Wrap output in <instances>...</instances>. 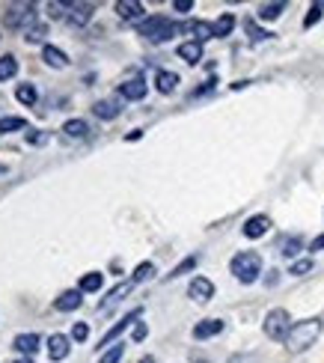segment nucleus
I'll return each mask as SVG.
<instances>
[{"label": "nucleus", "instance_id": "1", "mask_svg": "<svg viewBox=\"0 0 324 363\" xmlns=\"http://www.w3.org/2000/svg\"><path fill=\"white\" fill-rule=\"evenodd\" d=\"M324 334V322L321 319H303V322H295L286 337V349L291 354H301L306 349H313L318 342V337Z\"/></svg>", "mask_w": 324, "mask_h": 363}, {"label": "nucleus", "instance_id": "2", "mask_svg": "<svg viewBox=\"0 0 324 363\" xmlns=\"http://www.w3.org/2000/svg\"><path fill=\"white\" fill-rule=\"evenodd\" d=\"M229 271H233V277L241 283V286H250L259 280L262 274V256L256 250H241L233 256V262H229Z\"/></svg>", "mask_w": 324, "mask_h": 363}, {"label": "nucleus", "instance_id": "3", "mask_svg": "<svg viewBox=\"0 0 324 363\" xmlns=\"http://www.w3.org/2000/svg\"><path fill=\"white\" fill-rule=\"evenodd\" d=\"M179 30H181V27H179L173 18H167V15H149L146 21H140V36L149 39L152 45L169 42V39L179 33Z\"/></svg>", "mask_w": 324, "mask_h": 363}, {"label": "nucleus", "instance_id": "4", "mask_svg": "<svg viewBox=\"0 0 324 363\" xmlns=\"http://www.w3.org/2000/svg\"><path fill=\"white\" fill-rule=\"evenodd\" d=\"M262 330H265V337H268V340H274V342H286L289 330H291V315H289V310L274 307V310L265 315V322H262Z\"/></svg>", "mask_w": 324, "mask_h": 363}, {"label": "nucleus", "instance_id": "5", "mask_svg": "<svg viewBox=\"0 0 324 363\" xmlns=\"http://www.w3.org/2000/svg\"><path fill=\"white\" fill-rule=\"evenodd\" d=\"M30 24H36V4H12L6 12H4V27L9 30H24Z\"/></svg>", "mask_w": 324, "mask_h": 363}, {"label": "nucleus", "instance_id": "6", "mask_svg": "<svg viewBox=\"0 0 324 363\" xmlns=\"http://www.w3.org/2000/svg\"><path fill=\"white\" fill-rule=\"evenodd\" d=\"M72 354V337L66 334H51L48 337V360L51 363H60Z\"/></svg>", "mask_w": 324, "mask_h": 363}, {"label": "nucleus", "instance_id": "7", "mask_svg": "<svg viewBox=\"0 0 324 363\" xmlns=\"http://www.w3.org/2000/svg\"><path fill=\"white\" fill-rule=\"evenodd\" d=\"M188 295H191V301H196V304H208L214 298V283L208 277H194L188 286Z\"/></svg>", "mask_w": 324, "mask_h": 363}, {"label": "nucleus", "instance_id": "8", "mask_svg": "<svg viewBox=\"0 0 324 363\" xmlns=\"http://www.w3.org/2000/svg\"><path fill=\"white\" fill-rule=\"evenodd\" d=\"M268 230H271V218H268V215H253V218H247V220H244V226H241L244 238H250V241L262 238Z\"/></svg>", "mask_w": 324, "mask_h": 363}, {"label": "nucleus", "instance_id": "9", "mask_svg": "<svg viewBox=\"0 0 324 363\" xmlns=\"http://www.w3.org/2000/svg\"><path fill=\"white\" fill-rule=\"evenodd\" d=\"M140 313H143V310L137 307V310H131L128 315H122V322H119V325H113L111 330H107V334L101 337V342H99V345H111L116 337H122V334H125V330H128L131 325H137V319H140Z\"/></svg>", "mask_w": 324, "mask_h": 363}, {"label": "nucleus", "instance_id": "10", "mask_svg": "<svg viewBox=\"0 0 324 363\" xmlns=\"http://www.w3.org/2000/svg\"><path fill=\"white\" fill-rule=\"evenodd\" d=\"M146 93H149V84L143 78H131L125 84H119V99H125V101H140L146 99Z\"/></svg>", "mask_w": 324, "mask_h": 363}, {"label": "nucleus", "instance_id": "11", "mask_svg": "<svg viewBox=\"0 0 324 363\" xmlns=\"http://www.w3.org/2000/svg\"><path fill=\"white\" fill-rule=\"evenodd\" d=\"M134 286H137L134 280H125V283H119V286H113V289H111V292H107V298H104V301H101V304H99V313H111V310H113V307L119 304V301H122V298H125V295H128V292L134 289Z\"/></svg>", "mask_w": 324, "mask_h": 363}, {"label": "nucleus", "instance_id": "12", "mask_svg": "<svg viewBox=\"0 0 324 363\" xmlns=\"http://www.w3.org/2000/svg\"><path fill=\"white\" fill-rule=\"evenodd\" d=\"M223 328H226V322L223 319H203V322H196L194 325V340H211V337H218V334H223Z\"/></svg>", "mask_w": 324, "mask_h": 363}, {"label": "nucleus", "instance_id": "13", "mask_svg": "<svg viewBox=\"0 0 324 363\" xmlns=\"http://www.w3.org/2000/svg\"><path fill=\"white\" fill-rule=\"evenodd\" d=\"M39 334H33V330H30V334H18V337H15L12 340V349L15 352H18L21 357H33L36 352H39Z\"/></svg>", "mask_w": 324, "mask_h": 363}, {"label": "nucleus", "instance_id": "14", "mask_svg": "<svg viewBox=\"0 0 324 363\" xmlns=\"http://www.w3.org/2000/svg\"><path fill=\"white\" fill-rule=\"evenodd\" d=\"M92 15H96V6L92 4H69V24H74V27H86L89 21H92Z\"/></svg>", "mask_w": 324, "mask_h": 363}, {"label": "nucleus", "instance_id": "15", "mask_svg": "<svg viewBox=\"0 0 324 363\" xmlns=\"http://www.w3.org/2000/svg\"><path fill=\"white\" fill-rule=\"evenodd\" d=\"M81 304H84V292L81 289H69V292H63L54 301V310L57 313H74Z\"/></svg>", "mask_w": 324, "mask_h": 363}, {"label": "nucleus", "instance_id": "16", "mask_svg": "<svg viewBox=\"0 0 324 363\" xmlns=\"http://www.w3.org/2000/svg\"><path fill=\"white\" fill-rule=\"evenodd\" d=\"M116 15H119L122 21H137V18H143V15H146V6L137 4V0H119V4H116Z\"/></svg>", "mask_w": 324, "mask_h": 363}, {"label": "nucleus", "instance_id": "17", "mask_svg": "<svg viewBox=\"0 0 324 363\" xmlns=\"http://www.w3.org/2000/svg\"><path fill=\"white\" fill-rule=\"evenodd\" d=\"M92 113H96L99 119H104V123H111V119H116L122 113V108H119L116 99H101V101L92 104Z\"/></svg>", "mask_w": 324, "mask_h": 363}, {"label": "nucleus", "instance_id": "18", "mask_svg": "<svg viewBox=\"0 0 324 363\" xmlns=\"http://www.w3.org/2000/svg\"><path fill=\"white\" fill-rule=\"evenodd\" d=\"M181 33H191L194 36V42H208V39H214V27L211 24H206V21H188L181 27Z\"/></svg>", "mask_w": 324, "mask_h": 363}, {"label": "nucleus", "instance_id": "19", "mask_svg": "<svg viewBox=\"0 0 324 363\" xmlns=\"http://www.w3.org/2000/svg\"><path fill=\"white\" fill-rule=\"evenodd\" d=\"M42 60H45V66H51V69H69V57H66V51H60L57 45H45Z\"/></svg>", "mask_w": 324, "mask_h": 363}, {"label": "nucleus", "instance_id": "20", "mask_svg": "<svg viewBox=\"0 0 324 363\" xmlns=\"http://www.w3.org/2000/svg\"><path fill=\"white\" fill-rule=\"evenodd\" d=\"M181 60H184V63H188V66H196L199 63V60H203V45H199V42H181L179 45V51H176Z\"/></svg>", "mask_w": 324, "mask_h": 363}, {"label": "nucleus", "instance_id": "21", "mask_svg": "<svg viewBox=\"0 0 324 363\" xmlns=\"http://www.w3.org/2000/svg\"><path fill=\"white\" fill-rule=\"evenodd\" d=\"M176 86H179V74H176V72L161 69V72L155 74V89H158V93L169 96V93H176Z\"/></svg>", "mask_w": 324, "mask_h": 363}, {"label": "nucleus", "instance_id": "22", "mask_svg": "<svg viewBox=\"0 0 324 363\" xmlns=\"http://www.w3.org/2000/svg\"><path fill=\"white\" fill-rule=\"evenodd\" d=\"M63 134L69 140H84V138H89V123L86 119H69L63 125Z\"/></svg>", "mask_w": 324, "mask_h": 363}, {"label": "nucleus", "instance_id": "23", "mask_svg": "<svg viewBox=\"0 0 324 363\" xmlns=\"http://www.w3.org/2000/svg\"><path fill=\"white\" fill-rule=\"evenodd\" d=\"M211 27H214V39H226V36L235 30V15H233V12H223Z\"/></svg>", "mask_w": 324, "mask_h": 363}, {"label": "nucleus", "instance_id": "24", "mask_svg": "<svg viewBox=\"0 0 324 363\" xmlns=\"http://www.w3.org/2000/svg\"><path fill=\"white\" fill-rule=\"evenodd\" d=\"M301 250H303V238H301V235H286V238H283L280 253L286 256V259H291V262H295Z\"/></svg>", "mask_w": 324, "mask_h": 363}, {"label": "nucleus", "instance_id": "25", "mask_svg": "<svg viewBox=\"0 0 324 363\" xmlns=\"http://www.w3.org/2000/svg\"><path fill=\"white\" fill-rule=\"evenodd\" d=\"M104 286V274L101 271H86V274L81 277V283H78V289L86 295V292H99Z\"/></svg>", "mask_w": 324, "mask_h": 363}, {"label": "nucleus", "instance_id": "26", "mask_svg": "<svg viewBox=\"0 0 324 363\" xmlns=\"http://www.w3.org/2000/svg\"><path fill=\"white\" fill-rule=\"evenodd\" d=\"M45 36H48V24H42V21L30 24V27L24 30V42H27V45H42Z\"/></svg>", "mask_w": 324, "mask_h": 363}, {"label": "nucleus", "instance_id": "27", "mask_svg": "<svg viewBox=\"0 0 324 363\" xmlns=\"http://www.w3.org/2000/svg\"><path fill=\"white\" fill-rule=\"evenodd\" d=\"M15 74H18V60L12 54H4L0 57V81H12Z\"/></svg>", "mask_w": 324, "mask_h": 363}, {"label": "nucleus", "instance_id": "28", "mask_svg": "<svg viewBox=\"0 0 324 363\" xmlns=\"http://www.w3.org/2000/svg\"><path fill=\"white\" fill-rule=\"evenodd\" d=\"M283 12H286L283 0H280V4H262V6H259V21H276Z\"/></svg>", "mask_w": 324, "mask_h": 363}, {"label": "nucleus", "instance_id": "29", "mask_svg": "<svg viewBox=\"0 0 324 363\" xmlns=\"http://www.w3.org/2000/svg\"><path fill=\"white\" fill-rule=\"evenodd\" d=\"M15 99H18L21 104H27V108H33L39 93H36V86L33 84H18V89H15Z\"/></svg>", "mask_w": 324, "mask_h": 363}, {"label": "nucleus", "instance_id": "30", "mask_svg": "<svg viewBox=\"0 0 324 363\" xmlns=\"http://www.w3.org/2000/svg\"><path fill=\"white\" fill-rule=\"evenodd\" d=\"M158 274V268H155V262H140L134 268V274H131V280L134 283H146V280H152Z\"/></svg>", "mask_w": 324, "mask_h": 363}, {"label": "nucleus", "instance_id": "31", "mask_svg": "<svg viewBox=\"0 0 324 363\" xmlns=\"http://www.w3.org/2000/svg\"><path fill=\"white\" fill-rule=\"evenodd\" d=\"M24 128H27V119H21V116H4V119H0V134L24 131Z\"/></svg>", "mask_w": 324, "mask_h": 363}, {"label": "nucleus", "instance_id": "32", "mask_svg": "<svg viewBox=\"0 0 324 363\" xmlns=\"http://www.w3.org/2000/svg\"><path fill=\"white\" fill-rule=\"evenodd\" d=\"M122 357H125V342H113L111 349L99 357V363H119Z\"/></svg>", "mask_w": 324, "mask_h": 363}, {"label": "nucleus", "instance_id": "33", "mask_svg": "<svg viewBox=\"0 0 324 363\" xmlns=\"http://www.w3.org/2000/svg\"><path fill=\"white\" fill-rule=\"evenodd\" d=\"M199 265V256L194 253V256H188V259H181L173 271H169V280H176V277H181V274H188V271H194Z\"/></svg>", "mask_w": 324, "mask_h": 363}, {"label": "nucleus", "instance_id": "34", "mask_svg": "<svg viewBox=\"0 0 324 363\" xmlns=\"http://www.w3.org/2000/svg\"><path fill=\"white\" fill-rule=\"evenodd\" d=\"M313 268H315V262H313V259H295V262L289 265V274H291V277H306Z\"/></svg>", "mask_w": 324, "mask_h": 363}, {"label": "nucleus", "instance_id": "35", "mask_svg": "<svg viewBox=\"0 0 324 363\" xmlns=\"http://www.w3.org/2000/svg\"><path fill=\"white\" fill-rule=\"evenodd\" d=\"M244 30H247V36H250V42H268L274 36V33H268V30L256 27V21H244Z\"/></svg>", "mask_w": 324, "mask_h": 363}, {"label": "nucleus", "instance_id": "36", "mask_svg": "<svg viewBox=\"0 0 324 363\" xmlns=\"http://www.w3.org/2000/svg\"><path fill=\"white\" fill-rule=\"evenodd\" d=\"M24 138H27L30 146H42V143H48V131H42V128H27Z\"/></svg>", "mask_w": 324, "mask_h": 363}, {"label": "nucleus", "instance_id": "37", "mask_svg": "<svg viewBox=\"0 0 324 363\" xmlns=\"http://www.w3.org/2000/svg\"><path fill=\"white\" fill-rule=\"evenodd\" d=\"M321 12H324V6H321V4H313L310 12H306V18H303V27L310 30L313 24H318V21H321Z\"/></svg>", "mask_w": 324, "mask_h": 363}, {"label": "nucleus", "instance_id": "38", "mask_svg": "<svg viewBox=\"0 0 324 363\" xmlns=\"http://www.w3.org/2000/svg\"><path fill=\"white\" fill-rule=\"evenodd\" d=\"M86 337H89V325L86 322H74L72 325V340L74 342H86Z\"/></svg>", "mask_w": 324, "mask_h": 363}, {"label": "nucleus", "instance_id": "39", "mask_svg": "<svg viewBox=\"0 0 324 363\" xmlns=\"http://www.w3.org/2000/svg\"><path fill=\"white\" fill-rule=\"evenodd\" d=\"M173 12H179V15L194 12V0H173Z\"/></svg>", "mask_w": 324, "mask_h": 363}, {"label": "nucleus", "instance_id": "40", "mask_svg": "<svg viewBox=\"0 0 324 363\" xmlns=\"http://www.w3.org/2000/svg\"><path fill=\"white\" fill-rule=\"evenodd\" d=\"M63 12H69V4H48V15L57 21V18H63Z\"/></svg>", "mask_w": 324, "mask_h": 363}, {"label": "nucleus", "instance_id": "41", "mask_svg": "<svg viewBox=\"0 0 324 363\" xmlns=\"http://www.w3.org/2000/svg\"><path fill=\"white\" fill-rule=\"evenodd\" d=\"M226 363H259V354L256 352H250V354H233Z\"/></svg>", "mask_w": 324, "mask_h": 363}, {"label": "nucleus", "instance_id": "42", "mask_svg": "<svg viewBox=\"0 0 324 363\" xmlns=\"http://www.w3.org/2000/svg\"><path fill=\"white\" fill-rule=\"evenodd\" d=\"M146 334H149L146 322H137V325H134V342H143V340H146Z\"/></svg>", "mask_w": 324, "mask_h": 363}, {"label": "nucleus", "instance_id": "43", "mask_svg": "<svg viewBox=\"0 0 324 363\" xmlns=\"http://www.w3.org/2000/svg\"><path fill=\"white\" fill-rule=\"evenodd\" d=\"M310 250H313V253H318V250H324V233H321L318 238H313V245H310Z\"/></svg>", "mask_w": 324, "mask_h": 363}, {"label": "nucleus", "instance_id": "44", "mask_svg": "<svg viewBox=\"0 0 324 363\" xmlns=\"http://www.w3.org/2000/svg\"><path fill=\"white\" fill-rule=\"evenodd\" d=\"M276 274H280V271H274V268H271V271H268V277H265V283H268V286H276V280H280Z\"/></svg>", "mask_w": 324, "mask_h": 363}, {"label": "nucleus", "instance_id": "45", "mask_svg": "<svg viewBox=\"0 0 324 363\" xmlns=\"http://www.w3.org/2000/svg\"><path fill=\"white\" fill-rule=\"evenodd\" d=\"M137 363H158V360H155V357H149V354H146V357H140V360H137Z\"/></svg>", "mask_w": 324, "mask_h": 363}, {"label": "nucleus", "instance_id": "46", "mask_svg": "<svg viewBox=\"0 0 324 363\" xmlns=\"http://www.w3.org/2000/svg\"><path fill=\"white\" fill-rule=\"evenodd\" d=\"M15 363H33V357H18V360H15Z\"/></svg>", "mask_w": 324, "mask_h": 363}, {"label": "nucleus", "instance_id": "47", "mask_svg": "<svg viewBox=\"0 0 324 363\" xmlns=\"http://www.w3.org/2000/svg\"><path fill=\"white\" fill-rule=\"evenodd\" d=\"M6 173V164H0V176H4Z\"/></svg>", "mask_w": 324, "mask_h": 363}]
</instances>
